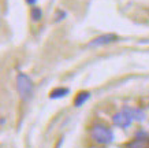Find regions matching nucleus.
Wrapping results in <instances>:
<instances>
[{"label":"nucleus","mask_w":149,"mask_h":148,"mask_svg":"<svg viewBox=\"0 0 149 148\" xmlns=\"http://www.w3.org/2000/svg\"><path fill=\"white\" fill-rule=\"evenodd\" d=\"M17 89L21 99L23 102H27L33 96V90H34L33 80L25 73H19L17 76Z\"/></svg>","instance_id":"obj_1"},{"label":"nucleus","mask_w":149,"mask_h":148,"mask_svg":"<svg viewBox=\"0 0 149 148\" xmlns=\"http://www.w3.org/2000/svg\"><path fill=\"white\" fill-rule=\"evenodd\" d=\"M91 137L97 144H109L113 140V132L103 123H96L91 130Z\"/></svg>","instance_id":"obj_2"},{"label":"nucleus","mask_w":149,"mask_h":148,"mask_svg":"<svg viewBox=\"0 0 149 148\" xmlns=\"http://www.w3.org/2000/svg\"><path fill=\"white\" fill-rule=\"evenodd\" d=\"M118 41V36L113 34V33H107V34H101V36L96 37L89 43V47L91 48H97V47H104V45L112 44Z\"/></svg>","instance_id":"obj_3"},{"label":"nucleus","mask_w":149,"mask_h":148,"mask_svg":"<svg viewBox=\"0 0 149 148\" xmlns=\"http://www.w3.org/2000/svg\"><path fill=\"white\" fill-rule=\"evenodd\" d=\"M131 117L127 114L125 110L120 112H118V114H115L112 117V122L113 125H116L118 128H122V129H125V128H129V126L131 125Z\"/></svg>","instance_id":"obj_4"},{"label":"nucleus","mask_w":149,"mask_h":148,"mask_svg":"<svg viewBox=\"0 0 149 148\" xmlns=\"http://www.w3.org/2000/svg\"><path fill=\"white\" fill-rule=\"evenodd\" d=\"M125 111L129 114L131 117V119L133 121H140L142 122L146 118V114H145V111L142 110V108H133V107H125L123 108Z\"/></svg>","instance_id":"obj_5"},{"label":"nucleus","mask_w":149,"mask_h":148,"mask_svg":"<svg viewBox=\"0 0 149 148\" xmlns=\"http://www.w3.org/2000/svg\"><path fill=\"white\" fill-rule=\"evenodd\" d=\"M91 97V92H88V90H81V92H78L77 96L74 97V106L75 107H81L84 104L89 100Z\"/></svg>","instance_id":"obj_6"},{"label":"nucleus","mask_w":149,"mask_h":148,"mask_svg":"<svg viewBox=\"0 0 149 148\" xmlns=\"http://www.w3.org/2000/svg\"><path fill=\"white\" fill-rule=\"evenodd\" d=\"M68 93H70V89H68V88L59 86V88H55L54 90L49 92V99H62V97H66Z\"/></svg>","instance_id":"obj_7"},{"label":"nucleus","mask_w":149,"mask_h":148,"mask_svg":"<svg viewBox=\"0 0 149 148\" xmlns=\"http://www.w3.org/2000/svg\"><path fill=\"white\" fill-rule=\"evenodd\" d=\"M127 148H148V144L145 139H136L130 144H127Z\"/></svg>","instance_id":"obj_8"},{"label":"nucleus","mask_w":149,"mask_h":148,"mask_svg":"<svg viewBox=\"0 0 149 148\" xmlns=\"http://www.w3.org/2000/svg\"><path fill=\"white\" fill-rule=\"evenodd\" d=\"M30 17H32L33 21H40L42 18V10L38 8V7H33L32 11H30Z\"/></svg>","instance_id":"obj_9"},{"label":"nucleus","mask_w":149,"mask_h":148,"mask_svg":"<svg viewBox=\"0 0 149 148\" xmlns=\"http://www.w3.org/2000/svg\"><path fill=\"white\" fill-rule=\"evenodd\" d=\"M63 18H66V13L62 11V10H59L58 13H56V17H55V22H60Z\"/></svg>","instance_id":"obj_10"},{"label":"nucleus","mask_w":149,"mask_h":148,"mask_svg":"<svg viewBox=\"0 0 149 148\" xmlns=\"http://www.w3.org/2000/svg\"><path fill=\"white\" fill-rule=\"evenodd\" d=\"M26 3L27 4H30V6H34L37 3V0H26Z\"/></svg>","instance_id":"obj_11"}]
</instances>
